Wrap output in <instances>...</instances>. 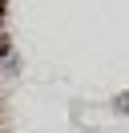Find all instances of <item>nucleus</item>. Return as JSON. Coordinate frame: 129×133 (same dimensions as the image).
Here are the masks:
<instances>
[{
	"mask_svg": "<svg viewBox=\"0 0 129 133\" xmlns=\"http://www.w3.org/2000/svg\"><path fill=\"white\" fill-rule=\"evenodd\" d=\"M113 109H117V113H129V89H125V93H121V97H117V101H113Z\"/></svg>",
	"mask_w": 129,
	"mask_h": 133,
	"instance_id": "obj_1",
	"label": "nucleus"
}]
</instances>
